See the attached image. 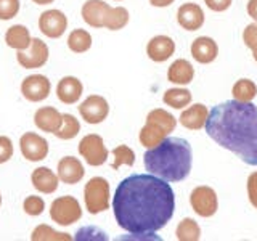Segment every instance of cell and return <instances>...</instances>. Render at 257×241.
<instances>
[{
	"instance_id": "7c38bea8",
	"label": "cell",
	"mask_w": 257,
	"mask_h": 241,
	"mask_svg": "<svg viewBox=\"0 0 257 241\" xmlns=\"http://www.w3.org/2000/svg\"><path fill=\"white\" fill-rule=\"evenodd\" d=\"M52 90V84L47 76L42 74H32L23 79L21 82V93L31 103H39L48 98Z\"/></svg>"
},
{
	"instance_id": "44dd1931",
	"label": "cell",
	"mask_w": 257,
	"mask_h": 241,
	"mask_svg": "<svg viewBox=\"0 0 257 241\" xmlns=\"http://www.w3.org/2000/svg\"><path fill=\"white\" fill-rule=\"evenodd\" d=\"M219 55V45L211 37H198L191 44V56L193 60L201 64L212 63Z\"/></svg>"
},
{
	"instance_id": "603a6c76",
	"label": "cell",
	"mask_w": 257,
	"mask_h": 241,
	"mask_svg": "<svg viewBox=\"0 0 257 241\" xmlns=\"http://www.w3.org/2000/svg\"><path fill=\"white\" fill-rule=\"evenodd\" d=\"M193 77H195V68L187 60H175L167 69V79L169 82L175 85H188Z\"/></svg>"
},
{
	"instance_id": "b9f144b4",
	"label": "cell",
	"mask_w": 257,
	"mask_h": 241,
	"mask_svg": "<svg viewBox=\"0 0 257 241\" xmlns=\"http://www.w3.org/2000/svg\"><path fill=\"white\" fill-rule=\"evenodd\" d=\"M252 56H254V60H255V63H257V52H254V53H252Z\"/></svg>"
},
{
	"instance_id": "4316f807",
	"label": "cell",
	"mask_w": 257,
	"mask_h": 241,
	"mask_svg": "<svg viewBox=\"0 0 257 241\" xmlns=\"http://www.w3.org/2000/svg\"><path fill=\"white\" fill-rule=\"evenodd\" d=\"M231 95L236 101H243L249 103L255 98L257 95V85L252 82L251 79H239L233 84L231 88Z\"/></svg>"
},
{
	"instance_id": "83f0119b",
	"label": "cell",
	"mask_w": 257,
	"mask_h": 241,
	"mask_svg": "<svg viewBox=\"0 0 257 241\" xmlns=\"http://www.w3.org/2000/svg\"><path fill=\"white\" fill-rule=\"evenodd\" d=\"M175 236L180 241H198L201 238V227L196 220L187 217V219H183L177 225Z\"/></svg>"
},
{
	"instance_id": "277c9868",
	"label": "cell",
	"mask_w": 257,
	"mask_h": 241,
	"mask_svg": "<svg viewBox=\"0 0 257 241\" xmlns=\"http://www.w3.org/2000/svg\"><path fill=\"white\" fill-rule=\"evenodd\" d=\"M177 127V119L169 111L163 108H156L148 112L147 124L142 127L139 140L142 147L147 150L155 148L164 139H167Z\"/></svg>"
},
{
	"instance_id": "d4e9b609",
	"label": "cell",
	"mask_w": 257,
	"mask_h": 241,
	"mask_svg": "<svg viewBox=\"0 0 257 241\" xmlns=\"http://www.w3.org/2000/svg\"><path fill=\"white\" fill-rule=\"evenodd\" d=\"M92 47V36L85 29H74L68 36V48L72 53H85Z\"/></svg>"
},
{
	"instance_id": "f35d334b",
	"label": "cell",
	"mask_w": 257,
	"mask_h": 241,
	"mask_svg": "<svg viewBox=\"0 0 257 241\" xmlns=\"http://www.w3.org/2000/svg\"><path fill=\"white\" fill-rule=\"evenodd\" d=\"M246 12L257 23V0H249L247 5H246Z\"/></svg>"
},
{
	"instance_id": "52a82bcc",
	"label": "cell",
	"mask_w": 257,
	"mask_h": 241,
	"mask_svg": "<svg viewBox=\"0 0 257 241\" xmlns=\"http://www.w3.org/2000/svg\"><path fill=\"white\" fill-rule=\"evenodd\" d=\"M77 150H79V155L85 159V163L93 167L103 166L106 163L108 155H109L106 145H104L103 139L98 134L85 135L84 139L80 140Z\"/></svg>"
},
{
	"instance_id": "8992f818",
	"label": "cell",
	"mask_w": 257,
	"mask_h": 241,
	"mask_svg": "<svg viewBox=\"0 0 257 241\" xmlns=\"http://www.w3.org/2000/svg\"><path fill=\"white\" fill-rule=\"evenodd\" d=\"M50 217L55 223L61 227H68L80 220L82 217V209L80 203L74 196H60L56 198L50 206Z\"/></svg>"
},
{
	"instance_id": "4fadbf2b",
	"label": "cell",
	"mask_w": 257,
	"mask_h": 241,
	"mask_svg": "<svg viewBox=\"0 0 257 241\" xmlns=\"http://www.w3.org/2000/svg\"><path fill=\"white\" fill-rule=\"evenodd\" d=\"M68 29V18L61 10H47L39 16V31L50 39H60Z\"/></svg>"
},
{
	"instance_id": "f546056e",
	"label": "cell",
	"mask_w": 257,
	"mask_h": 241,
	"mask_svg": "<svg viewBox=\"0 0 257 241\" xmlns=\"http://www.w3.org/2000/svg\"><path fill=\"white\" fill-rule=\"evenodd\" d=\"M80 132V124L79 120L76 119V116L72 114H63V126L60 127V131L56 132L55 135L58 137L60 140H72L76 139Z\"/></svg>"
},
{
	"instance_id": "d6a6232c",
	"label": "cell",
	"mask_w": 257,
	"mask_h": 241,
	"mask_svg": "<svg viewBox=\"0 0 257 241\" xmlns=\"http://www.w3.org/2000/svg\"><path fill=\"white\" fill-rule=\"evenodd\" d=\"M23 209L24 212L31 217H37L44 212L45 209V201L40 198V196H36V195H31L28 196L26 199L23 201Z\"/></svg>"
},
{
	"instance_id": "74e56055",
	"label": "cell",
	"mask_w": 257,
	"mask_h": 241,
	"mask_svg": "<svg viewBox=\"0 0 257 241\" xmlns=\"http://www.w3.org/2000/svg\"><path fill=\"white\" fill-rule=\"evenodd\" d=\"M233 0H204V4L207 5L209 10L217 12V13H222L225 10H228L231 7Z\"/></svg>"
},
{
	"instance_id": "5b68a950",
	"label": "cell",
	"mask_w": 257,
	"mask_h": 241,
	"mask_svg": "<svg viewBox=\"0 0 257 241\" xmlns=\"http://www.w3.org/2000/svg\"><path fill=\"white\" fill-rule=\"evenodd\" d=\"M109 198H111V190L106 179H103V177H92L85 183L84 203H85V209L90 214L95 215L109 209Z\"/></svg>"
},
{
	"instance_id": "9c48e42d",
	"label": "cell",
	"mask_w": 257,
	"mask_h": 241,
	"mask_svg": "<svg viewBox=\"0 0 257 241\" xmlns=\"http://www.w3.org/2000/svg\"><path fill=\"white\" fill-rule=\"evenodd\" d=\"M79 114L87 124H101L109 114V104L101 95H90L80 103Z\"/></svg>"
},
{
	"instance_id": "3957f363",
	"label": "cell",
	"mask_w": 257,
	"mask_h": 241,
	"mask_svg": "<svg viewBox=\"0 0 257 241\" xmlns=\"http://www.w3.org/2000/svg\"><path fill=\"white\" fill-rule=\"evenodd\" d=\"M143 163L145 169L159 179L166 182H182L191 172V145L179 137H167L155 148L145 153Z\"/></svg>"
},
{
	"instance_id": "6da1fadb",
	"label": "cell",
	"mask_w": 257,
	"mask_h": 241,
	"mask_svg": "<svg viewBox=\"0 0 257 241\" xmlns=\"http://www.w3.org/2000/svg\"><path fill=\"white\" fill-rule=\"evenodd\" d=\"M112 211L122 230L132 235H150L172 219L175 195L171 185L159 177L135 174L117 185Z\"/></svg>"
},
{
	"instance_id": "ab89813d",
	"label": "cell",
	"mask_w": 257,
	"mask_h": 241,
	"mask_svg": "<svg viewBox=\"0 0 257 241\" xmlns=\"http://www.w3.org/2000/svg\"><path fill=\"white\" fill-rule=\"evenodd\" d=\"M175 0H150V4L153 7H158V8H164V7H169L172 5Z\"/></svg>"
},
{
	"instance_id": "ffe728a7",
	"label": "cell",
	"mask_w": 257,
	"mask_h": 241,
	"mask_svg": "<svg viewBox=\"0 0 257 241\" xmlns=\"http://www.w3.org/2000/svg\"><path fill=\"white\" fill-rule=\"evenodd\" d=\"M31 182L32 187L37 191L44 193V195H52L58 190L60 179L58 174H55L50 167H37L31 174Z\"/></svg>"
},
{
	"instance_id": "7a4b0ae2",
	"label": "cell",
	"mask_w": 257,
	"mask_h": 241,
	"mask_svg": "<svg viewBox=\"0 0 257 241\" xmlns=\"http://www.w3.org/2000/svg\"><path fill=\"white\" fill-rule=\"evenodd\" d=\"M206 132L211 139L249 166H257V106L243 101H225L209 111Z\"/></svg>"
},
{
	"instance_id": "4dcf8cb0",
	"label": "cell",
	"mask_w": 257,
	"mask_h": 241,
	"mask_svg": "<svg viewBox=\"0 0 257 241\" xmlns=\"http://www.w3.org/2000/svg\"><path fill=\"white\" fill-rule=\"evenodd\" d=\"M112 161L111 167L114 169H119L120 166H134L135 164V153L132 148H128L127 145H119L114 150H112Z\"/></svg>"
},
{
	"instance_id": "d6986e66",
	"label": "cell",
	"mask_w": 257,
	"mask_h": 241,
	"mask_svg": "<svg viewBox=\"0 0 257 241\" xmlns=\"http://www.w3.org/2000/svg\"><path fill=\"white\" fill-rule=\"evenodd\" d=\"M84 92L82 82L74 76H64L56 85V96L64 104H74L80 100Z\"/></svg>"
},
{
	"instance_id": "484cf974",
	"label": "cell",
	"mask_w": 257,
	"mask_h": 241,
	"mask_svg": "<svg viewBox=\"0 0 257 241\" xmlns=\"http://www.w3.org/2000/svg\"><path fill=\"white\" fill-rule=\"evenodd\" d=\"M163 100L167 106H171L174 109H183L191 103L193 96L191 92L187 90V88H169V90H166Z\"/></svg>"
},
{
	"instance_id": "60d3db41",
	"label": "cell",
	"mask_w": 257,
	"mask_h": 241,
	"mask_svg": "<svg viewBox=\"0 0 257 241\" xmlns=\"http://www.w3.org/2000/svg\"><path fill=\"white\" fill-rule=\"evenodd\" d=\"M32 2L37 4V5H50L55 2V0H32Z\"/></svg>"
},
{
	"instance_id": "ee69618b",
	"label": "cell",
	"mask_w": 257,
	"mask_h": 241,
	"mask_svg": "<svg viewBox=\"0 0 257 241\" xmlns=\"http://www.w3.org/2000/svg\"><path fill=\"white\" fill-rule=\"evenodd\" d=\"M116 2H120V0H116Z\"/></svg>"
},
{
	"instance_id": "1f68e13d",
	"label": "cell",
	"mask_w": 257,
	"mask_h": 241,
	"mask_svg": "<svg viewBox=\"0 0 257 241\" xmlns=\"http://www.w3.org/2000/svg\"><path fill=\"white\" fill-rule=\"evenodd\" d=\"M31 239L32 241H40V239H50V241H55V239H63V241H69L72 239L68 233H61V231H56L53 230L52 227H48V225H39V227L34 228L31 235Z\"/></svg>"
},
{
	"instance_id": "5bb4252c",
	"label": "cell",
	"mask_w": 257,
	"mask_h": 241,
	"mask_svg": "<svg viewBox=\"0 0 257 241\" xmlns=\"http://www.w3.org/2000/svg\"><path fill=\"white\" fill-rule=\"evenodd\" d=\"M111 5H108L103 0H87V2L82 5V10H80V15H82V20L92 28H104L108 20V15L111 12Z\"/></svg>"
},
{
	"instance_id": "2e32d148",
	"label": "cell",
	"mask_w": 257,
	"mask_h": 241,
	"mask_svg": "<svg viewBox=\"0 0 257 241\" xmlns=\"http://www.w3.org/2000/svg\"><path fill=\"white\" fill-rule=\"evenodd\" d=\"M56 174H58L60 182L66 185H76L84 179L85 169L77 158L64 156L60 159L58 167H56Z\"/></svg>"
},
{
	"instance_id": "8d00e7d4",
	"label": "cell",
	"mask_w": 257,
	"mask_h": 241,
	"mask_svg": "<svg viewBox=\"0 0 257 241\" xmlns=\"http://www.w3.org/2000/svg\"><path fill=\"white\" fill-rule=\"evenodd\" d=\"M247 198H249V203L252 204V207L257 209V171L252 172L251 175L247 177Z\"/></svg>"
},
{
	"instance_id": "8fae6325",
	"label": "cell",
	"mask_w": 257,
	"mask_h": 241,
	"mask_svg": "<svg viewBox=\"0 0 257 241\" xmlns=\"http://www.w3.org/2000/svg\"><path fill=\"white\" fill-rule=\"evenodd\" d=\"M20 150L23 158H26L31 163H39L48 155V142L36 132H26L20 139Z\"/></svg>"
},
{
	"instance_id": "cb8c5ba5",
	"label": "cell",
	"mask_w": 257,
	"mask_h": 241,
	"mask_svg": "<svg viewBox=\"0 0 257 241\" xmlns=\"http://www.w3.org/2000/svg\"><path fill=\"white\" fill-rule=\"evenodd\" d=\"M31 42L32 37L29 34V29L23 26V24H15V26L8 28L5 32V44L10 48H15L16 52L28 50L31 47Z\"/></svg>"
},
{
	"instance_id": "ac0fdd59",
	"label": "cell",
	"mask_w": 257,
	"mask_h": 241,
	"mask_svg": "<svg viewBox=\"0 0 257 241\" xmlns=\"http://www.w3.org/2000/svg\"><path fill=\"white\" fill-rule=\"evenodd\" d=\"M34 124L39 131L55 135L63 126V114L53 106H42L36 111Z\"/></svg>"
},
{
	"instance_id": "d590c367",
	"label": "cell",
	"mask_w": 257,
	"mask_h": 241,
	"mask_svg": "<svg viewBox=\"0 0 257 241\" xmlns=\"http://www.w3.org/2000/svg\"><path fill=\"white\" fill-rule=\"evenodd\" d=\"M13 156V142L10 137L0 135V164L8 163Z\"/></svg>"
},
{
	"instance_id": "f1b7e54d",
	"label": "cell",
	"mask_w": 257,
	"mask_h": 241,
	"mask_svg": "<svg viewBox=\"0 0 257 241\" xmlns=\"http://www.w3.org/2000/svg\"><path fill=\"white\" fill-rule=\"evenodd\" d=\"M128 10L124 7H112L111 12L108 15V20H106V24H104V28L109 29V31H119L127 26L128 23Z\"/></svg>"
},
{
	"instance_id": "836d02e7",
	"label": "cell",
	"mask_w": 257,
	"mask_h": 241,
	"mask_svg": "<svg viewBox=\"0 0 257 241\" xmlns=\"http://www.w3.org/2000/svg\"><path fill=\"white\" fill-rule=\"evenodd\" d=\"M20 12V0H0V20H13Z\"/></svg>"
},
{
	"instance_id": "ba28073f",
	"label": "cell",
	"mask_w": 257,
	"mask_h": 241,
	"mask_svg": "<svg viewBox=\"0 0 257 241\" xmlns=\"http://www.w3.org/2000/svg\"><path fill=\"white\" fill-rule=\"evenodd\" d=\"M190 204L191 209L199 217H212L217 209H219V199H217V193L214 188L207 187V185H199L190 195Z\"/></svg>"
},
{
	"instance_id": "e575fe53",
	"label": "cell",
	"mask_w": 257,
	"mask_h": 241,
	"mask_svg": "<svg viewBox=\"0 0 257 241\" xmlns=\"http://www.w3.org/2000/svg\"><path fill=\"white\" fill-rule=\"evenodd\" d=\"M243 42L252 53L257 52V23L247 24L243 31Z\"/></svg>"
},
{
	"instance_id": "30bf717a",
	"label": "cell",
	"mask_w": 257,
	"mask_h": 241,
	"mask_svg": "<svg viewBox=\"0 0 257 241\" xmlns=\"http://www.w3.org/2000/svg\"><path fill=\"white\" fill-rule=\"evenodd\" d=\"M48 55H50V52H48L47 44L40 39H32L28 50H20L16 53V60L24 69H37L42 68L48 61Z\"/></svg>"
},
{
	"instance_id": "7bdbcfd3",
	"label": "cell",
	"mask_w": 257,
	"mask_h": 241,
	"mask_svg": "<svg viewBox=\"0 0 257 241\" xmlns=\"http://www.w3.org/2000/svg\"><path fill=\"white\" fill-rule=\"evenodd\" d=\"M0 206H2V195H0Z\"/></svg>"
},
{
	"instance_id": "7402d4cb",
	"label": "cell",
	"mask_w": 257,
	"mask_h": 241,
	"mask_svg": "<svg viewBox=\"0 0 257 241\" xmlns=\"http://www.w3.org/2000/svg\"><path fill=\"white\" fill-rule=\"evenodd\" d=\"M209 116V109L203 103H195L182 111L180 114V124L188 129V131H201L206 126V120Z\"/></svg>"
},
{
	"instance_id": "e0dca14e",
	"label": "cell",
	"mask_w": 257,
	"mask_h": 241,
	"mask_svg": "<svg viewBox=\"0 0 257 241\" xmlns=\"http://www.w3.org/2000/svg\"><path fill=\"white\" fill-rule=\"evenodd\" d=\"M174 53H175V42L169 36H155L147 44V55L155 63H164Z\"/></svg>"
},
{
	"instance_id": "9a60e30c",
	"label": "cell",
	"mask_w": 257,
	"mask_h": 241,
	"mask_svg": "<svg viewBox=\"0 0 257 241\" xmlns=\"http://www.w3.org/2000/svg\"><path fill=\"white\" fill-rule=\"evenodd\" d=\"M204 20H206L204 12L198 4H193V2L183 4L180 5L179 10H177V23H179L185 31L201 29L204 24Z\"/></svg>"
}]
</instances>
